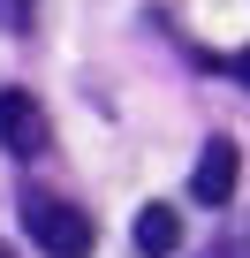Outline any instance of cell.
Returning a JSON list of instances; mask_svg holds the SVG:
<instances>
[{"label":"cell","instance_id":"obj_1","mask_svg":"<svg viewBox=\"0 0 250 258\" xmlns=\"http://www.w3.org/2000/svg\"><path fill=\"white\" fill-rule=\"evenodd\" d=\"M23 235H31L46 258H91V213H76L68 198L23 190Z\"/></svg>","mask_w":250,"mask_h":258},{"label":"cell","instance_id":"obj_2","mask_svg":"<svg viewBox=\"0 0 250 258\" xmlns=\"http://www.w3.org/2000/svg\"><path fill=\"white\" fill-rule=\"evenodd\" d=\"M0 145H8L16 160H38V152H46V106H38L23 84L0 91Z\"/></svg>","mask_w":250,"mask_h":258},{"label":"cell","instance_id":"obj_3","mask_svg":"<svg viewBox=\"0 0 250 258\" xmlns=\"http://www.w3.org/2000/svg\"><path fill=\"white\" fill-rule=\"evenodd\" d=\"M235 175H242L235 137H205V152H197V167H190V198H197V205H227V198H235Z\"/></svg>","mask_w":250,"mask_h":258},{"label":"cell","instance_id":"obj_4","mask_svg":"<svg viewBox=\"0 0 250 258\" xmlns=\"http://www.w3.org/2000/svg\"><path fill=\"white\" fill-rule=\"evenodd\" d=\"M137 250L144 258H175L182 250V213L175 205H144L137 213Z\"/></svg>","mask_w":250,"mask_h":258},{"label":"cell","instance_id":"obj_5","mask_svg":"<svg viewBox=\"0 0 250 258\" xmlns=\"http://www.w3.org/2000/svg\"><path fill=\"white\" fill-rule=\"evenodd\" d=\"M205 258H250V213H242L235 228H220V243H212Z\"/></svg>","mask_w":250,"mask_h":258},{"label":"cell","instance_id":"obj_6","mask_svg":"<svg viewBox=\"0 0 250 258\" xmlns=\"http://www.w3.org/2000/svg\"><path fill=\"white\" fill-rule=\"evenodd\" d=\"M31 8L38 0H0V31H31Z\"/></svg>","mask_w":250,"mask_h":258},{"label":"cell","instance_id":"obj_7","mask_svg":"<svg viewBox=\"0 0 250 258\" xmlns=\"http://www.w3.org/2000/svg\"><path fill=\"white\" fill-rule=\"evenodd\" d=\"M227 69H235V84H242V91H250V46H242V53H235V61H227Z\"/></svg>","mask_w":250,"mask_h":258},{"label":"cell","instance_id":"obj_8","mask_svg":"<svg viewBox=\"0 0 250 258\" xmlns=\"http://www.w3.org/2000/svg\"><path fill=\"white\" fill-rule=\"evenodd\" d=\"M0 258H8V250H0Z\"/></svg>","mask_w":250,"mask_h":258}]
</instances>
